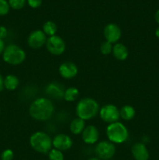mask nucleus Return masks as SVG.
I'll return each mask as SVG.
<instances>
[{"label":"nucleus","mask_w":159,"mask_h":160,"mask_svg":"<svg viewBox=\"0 0 159 160\" xmlns=\"http://www.w3.org/2000/svg\"><path fill=\"white\" fill-rule=\"evenodd\" d=\"M54 109V106L51 100L46 98H39L31 104L29 113L34 120L45 121L51 118Z\"/></svg>","instance_id":"obj_1"},{"label":"nucleus","mask_w":159,"mask_h":160,"mask_svg":"<svg viewBox=\"0 0 159 160\" xmlns=\"http://www.w3.org/2000/svg\"><path fill=\"white\" fill-rule=\"evenodd\" d=\"M76 115L84 120H89L96 117L99 112L98 102L91 98H84L80 100L76 108Z\"/></svg>","instance_id":"obj_2"},{"label":"nucleus","mask_w":159,"mask_h":160,"mask_svg":"<svg viewBox=\"0 0 159 160\" xmlns=\"http://www.w3.org/2000/svg\"><path fill=\"white\" fill-rule=\"evenodd\" d=\"M30 145L34 150L39 153H48L51 149L52 140L45 132L37 131L30 138Z\"/></svg>","instance_id":"obj_3"},{"label":"nucleus","mask_w":159,"mask_h":160,"mask_svg":"<svg viewBox=\"0 0 159 160\" xmlns=\"http://www.w3.org/2000/svg\"><path fill=\"white\" fill-rule=\"evenodd\" d=\"M106 134L109 142L115 144H122L129 137V131L125 125L120 122L110 123L106 129Z\"/></svg>","instance_id":"obj_4"},{"label":"nucleus","mask_w":159,"mask_h":160,"mask_svg":"<svg viewBox=\"0 0 159 160\" xmlns=\"http://www.w3.org/2000/svg\"><path fill=\"white\" fill-rule=\"evenodd\" d=\"M3 60L10 65L21 64L26 59V53L17 45H9L5 48L2 53Z\"/></svg>","instance_id":"obj_5"},{"label":"nucleus","mask_w":159,"mask_h":160,"mask_svg":"<svg viewBox=\"0 0 159 160\" xmlns=\"http://www.w3.org/2000/svg\"><path fill=\"white\" fill-rule=\"evenodd\" d=\"M116 148L114 143L109 141H103L99 142L95 147V154L98 159L108 160L115 155Z\"/></svg>","instance_id":"obj_6"},{"label":"nucleus","mask_w":159,"mask_h":160,"mask_svg":"<svg viewBox=\"0 0 159 160\" xmlns=\"http://www.w3.org/2000/svg\"><path fill=\"white\" fill-rule=\"evenodd\" d=\"M45 45L48 51L54 56H60L65 50V42L62 38L56 34L48 37Z\"/></svg>","instance_id":"obj_7"},{"label":"nucleus","mask_w":159,"mask_h":160,"mask_svg":"<svg viewBox=\"0 0 159 160\" xmlns=\"http://www.w3.org/2000/svg\"><path fill=\"white\" fill-rule=\"evenodd\" d=\"M101 120L108 123H112L117 122L120 117L119 110L115 106L112 104L105 105L99 111Z\"/></svg>","instance_id":"obj_8"},{"label":"nucleus","mask_w":159,"mask_h":160,"mask_svg":"<svg viewBox=\"0 0 159 160\" xmlns=\"http://www.w3.org/2000/svg\"><path fill=\"white\" fill-rule=\"evenodd\" d=\"M47 41L46 34L41 30L33 31L29 34L27 38V44L31 48L37 49L45 45Z\"/></svg>","instance_id":"obj_9"},{"label":"nucleus","mask_w":159,"mask_h":160,"mask_svg":"<svg viewBox=\"0 0 159 160\" xmlns=\"http://www.w3.org/2000/svg\"><path fill=\"white\" fill-rule=\"evenodd\" d=\"M104 36L107 42L117 43L122 36L121 29L115 23H108L104 28Z\"/></svg>","instance_id":"obj_10"},{"label":"nucleus","mask_w":159,"mask_h":160,"mask_svg":"<svg viewBox=\"0 0 159 160\" xmlns=\"http://www.w3.org/2000/svg\"><path fill=\"white\" fill-rule=\"evenodd\" d=\"M73 140L69 135L65 134H57L52 140V145L54 148L59 151H66L73 146Z\"/></svg>","instance_id":"obj_11"},{"label":"nucleus","mask_w":159,"mask_h":160,"mask_svg":"<svg viewBox=\"0 0 159 160\" xmlns=\"http://www.w3.org/2000/svg\"><path fill=\"white\" fill-rule=\"evenodd\" d=\"M82 138L84 143L88 145H93L96 143L99 138V131L98 128L93 125L86 127L82 132Z\"/></svg>","instance_id":"obj_12"},{"label":"nucleus","mask_w":159,"mask_h":160,"mask_svg":"<svg viewBox=\"0 0 159 160\" xmlns=\"http://www.w3.org/2000/svg\"><path fill=\"white\" fill-rule=\"evenodd\" d=\"M59 72L65 79H72L75 78L78 73V68L76 64L72 62H64L59 66Z\"/></svg>","instance_id":"obj_13"},{"label":"nucleus","mask_w":159,"mask_h":160,"mask_svg":"<svg viewBox=\"0 0 159 160\" xmlns=\"http://www.w3.org/2000/svg\"><path fill=\"white\" fill-rule=\"evenodd\" d=\"M132 155L136 160H148L150 157L146 145L142 142H137L132 145Z\"/></svg>","instance_id":"obj_14"},{"label":"nucleus","mask_w":159,"mask_h":160,"mask_svg":"<svg viewBox=\"0 0 159 160\" xmlns=\"http://www.w3.org/2000/svg\"><path fill=\"white\" fill-rule=\"evenodd\" d=\"M45 92L51 98L59 100L64 98L65 90H64L63 87L61 84L55 82L51 83V84L47 86L46 88H45Z\"/></svg>","instance_id":"obj_15"},{"label":"nucleus","mask_w":159,"mask_h":160,"mask_svg":"<svg viewBox=\"0 0 159 160\" xmlns=\"http://www.w3.org/2000/svg\"><path fill=\"white\" fill-rule=\"evenodd\" d=\"M112 53L115 59L119 61H123L128 58L129 50L123 43H115L112 48Z\"/></svg>","instance_id":"obj_16"},{"label":"nucleus","mask_w":159,"mask_h":160,"mask_svg":"<svg viewBox=\"0 0 159 160\" xmlns=\"http://www.w3.org/2000/svg\"><path fill=\"white\" fill-rule=\"evenodd\" d=\"M70 128L73 134H81L85 128V120L77 117L71 122Z\"/></svg>","instance_id":"obj_17"},{"label":"nucleus","mask_w":159,"mask_h":160,"mask_svg":"<svg viewBox=\"0 0 159 160\" xmlns=\"http://www.w3.org/2000/svg\"><path fill=\"white\" fill-rule=\"evenodd\" d=\"M120 117L124 120H130L135 117L136 111L132 106L126 105L119 110Z\"/></svg>","instance_id":"obj_18"},{"label":"nucleus","mask_w":159,"mask_h":160,"mask_svg":"<svg viewBox=\"0 0 159 160\" xmlns=\"http://www.w3.org/2000/svg\"><path fill=\"white\" fill-rule=\"evenodd\" d=\"M19 79L15 75H8L4 79V88L7 90L13 91L18 87Z\"/></svg>","instance_id":"obj_19"},{"label":"nucleus","mask_w":159,"mask_h":160,"mask_svg":"<svg viewBox=\"0 0 159 160\" xmlns=\"http://www.w3.org/2000/svg\"><path fill=\"white\" fill-rule=\"evenodd\" d=\"M80 95L79 90L76 88L70 87L65 89L64 92V99L67 102H73L78 98Z\"/></svg>","instance_id":"obj_20"},{"label":"nucleus","mask_w":159,"mask_h":160,"mask_svg":"<svg viewBox=\"0 0 159 160\" xmlns=\"http://www.w3.org/2000/svg\"><path fill=\"white\" fill-rule=\"evenodd\" d=\"M42 31L46 34V36L48 35L51 37V36L55 35V33L57 31V26L53 21L48 20V21H46L44 23Z\"/></svg>","instance_id":"obj_21"},{"label":"nucleus","mask_w":159,"mask_h":160,"mask_svg":"<svg viewBox=\"0 0 159 160\" xmlns=\"http://www.w3.org/2000/svg\"><path fill=\"white\" fill-rule=\"evenodd\" d=\"M48 159L49 160H64V156L62 152L53 148L48 152Z\"/></svg>","instance_id":"obj_22"},{"label":"nucleus","mask_w":159,"mask_h":160,"mask_svg":"<svg viewBox=\"0 0 159 160\" xmlns=\"http://www.w3.org/2000/svg\"><path fill=\"white\" fill-rule=\"evenodd\" d=\"M112 48H113V46H112V44L110 43V42H103L101 45V47H100V50H101V52L102 53L103 55H109L111 52H112Z\"/></svg>","instance_id":"obj_23"},{"label":"nucleus","mask_w":159,"mask_h":160,"mask_svg":"<svg viewBox=\"0 0 159 160\" xmlns=\"http://www.w3.org/2000/svg\"><path fill=\"white\" fill-rule=\"evenodd\" d=\"M9 7L13 9H21L25 6L26 0H9Z\"/></svg>","instance_id":"obj_24"},{"label":"nucleus","mask_w":159,"mask_h":160,"mask_svg":"<svg viewBox=\"0 0 159 160\" xmlns=\"http://www.w3.org/2000/svg\"><path fill=\"white\" fill-rule=\"evenodd\" d=\"M9 5L6 0H0V16H5L9 12Z\"/></svg>","instance_id":"obj_25"},{"label":"nucleus","mask_w":159,"mask_h":160,"mask_svg":"<svg viewBox=\"0 0 159 160\" xmlns=\"http://www.w3.org/2000/svg\"><path fill=\"white\" fill-rule=\"evenodd\" d=\"M13 152L11 149H6L1 155L2 160H12L13 159Z\"/></svg>","instance_id":"obj_26"},{"label":"nucleus","mask_w":159,"mask_h":160,"mask_svg":"<svg viewBox=\"0 0 159 160\" xmlns=\"http://www.w3.org/2000/svg\"><path fill=\"white\" fill-rule=\"evenodd\" d=\"M26 1H27L28 5L34 9L40 7L41 5L42 4V0H26Z\"/></svg>","instance_id":"obj_27"},{"label":"nucleus","mask_w":159,"mask_h":160,"mask_svg":"<svg viewBox=\"0 0 159 160\" xmlns=\"http://www.w3.org/2000/svg\"><path fill=\"white\" fill-rule=\"evenodd\" d=\"M8 31L6 27L0 26V39H4L7 36Z\"/></svg>","instance_id":"obj_28"},{"label":"nucleus","mask_w":159,"mask_h":160,"mask_svg":"<svg viewBox=\"0 0 159 160\" xmlns=\"http://www.w3.org/2000/svg\"><path fill=\"white\" fill-rule=\"evenodd\" d=\"M5 49V43L2 39H0V55L3 53Z\"/></svg>","instance_id":"obj_29"},{"label":"nucleus","mask_w":159,"mask_h":160,"mask_svg":"<svg viewBox=\"0 0 159 160\" xmlns=\"http://www.w3.org/2000/svg\"><path fill=\"white\" fill-rule=\"evenodd\" d=\"M3 88H4V79L2 77V75L0 74V92H2Z\"/></svg>","instance_id":"obj_30"},{"label":"nucleus","mask_w":159,"mask_h":160,"mask_svg":"<svg viewBox=\"0 0 159 160\" xmlns=\"http://www.w3.org/2000/svg\"><path fill=\"white\" fill-rule=\"evenodd\" d=\"M154 17H155L156 22H157V23L159 24V9L157 11V12H156L155 16H154Z\"/></svg>","instance_id":"obj_31"},{"label":"nucleus","mask_w":159,"mask_h":160,"mask_svg":"<svg viewBox=\"0 0 159 160\" xmlns=\"http://www.w3.org/2000/svg\"><path fill=\"white\" fill-rule=\"evenodd\" d=\"M155 35L157 36V37L159 38V27L157 28V29H156V31H155Z\"/></svg>","instance_id":"obj_32"},{"label":"nucleus","mask_w":159,"mask_h":160,"mask_svg":"<svg viewBox=\"0 0 159 160\" xmlns=\"http://www.w3.org/2000/svg\"><path fill=\"white\" fill-rule=\"evenodd\" d=\"M88 160H101V159H98V157H92V158H90Z\"/></svg>","instance_id":"obj_33"}]
</instances>
